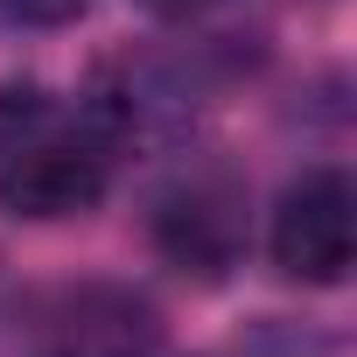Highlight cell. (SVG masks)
Returning a JSON list of instances; mask_svg holds the SVG:
<instances>
[{
    "instance_id": "3",
    "label": "cell",
    "mask_w": 357,
    "mask_h": 357,
    "mask_svg": "<svg viewBox=\"0 0 357 357\" xmlns=\"http://www.w3.org/2000/svg\"><path fill=\"white\" fill-rule=\"evenodd\" d=\"M161 315L133 287H70L43 315V357H154Z\"/></svg>"
},
{
    "instance_id": "5",
    "label": "cell",
    "mask_w": 357,
    "mask_h": 357,
    "mask_svg": "<svg viewBox=\"0 0 357 357\" xmlns=\"http://www.w3.org/2000/svg\"><path fill=\"white\" fill-rule=\"evenodd\" d=\"M15 22H29V29H63V22H77L91 0H0Z\"/></svg>"
},
{
    "instance_id": "6",
    "label": "cell",
    "mask_w": 357,
    "mask_h": 357,
    "mask_svg": "<svg viewBox=\"0 0 357 357\" xmlns=\"http://www.w3.org/2000/svg\"><path fill=\"white\" fill-rule=\"evenodd\" d=\"M147 8H161V15H190V8H204V0H147Z\"/></svg>"
},
{
    "instance_id": "2",
    "label": "cell",
    "mask_w": 357,
    "mask_h": 357,
    "mask_svg": "<svg viewBox=\"0 0 357 357\" xmlns=\"http://www.w3.org/2000/svg\"><path fill=\"white\" fill-rule=\"evenodd\" d=\"M350 245H357V225H350V175L343 168H308L301 183H287L280 211H273V266L287 280H308V287H336L350 273Z\"/></svg>"
},
{
    "instance_id": "4",
    "label": "cell",
    "mask_w": 357,
    "mask_h": 357,
    "mask_svg": "<svg viewBox=\"0 0 357 357\" xmlns=\"http://www.w3.org/2000/svg\"><path fill=\"white\" fill-rule=\"evenodd\" d=\"M238 231H245V218H238V190L231 183H190L183 197L161 204L168 259H183L197 273H225L231 252H238Z\"/></svg>"
},
{
    "instance_id": "1",
    "label": "cell",
    "mask_w": 357,
    "mask_h": 357,
    "mask_svg": "<svg viewBox=\"0 0 357 357\" xmlns=\"http://www.w3.org/2000/svg\"><path fill=\"white\" fill-rule=\"evenodd\" d=\"M105 140L50 91H0V211L8 218H84L105 197Z\"/></svg>"
}]
</instances>
